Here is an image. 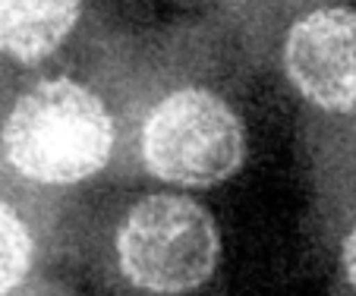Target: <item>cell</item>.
<instances>
[{
  "instance_id": "obj_2",
  "label": "cell",
  "mask_w": 356,
  "mask_h": 296,
  "mask_svg": "<svg viewBox=\"0 0 356 296\" xmlns=\"http://www.w3.org/2000/svg\"><path fill=\"white\" fill-rule=\"evenodd\" d=\"M120 268L136 287L189 293L211 277L221 252L215 217L183 195H148L117 233Z\"/></svg>"
},
{
  "instance_id": "obj_3",
  "label": "cell",
  "mask_w": 356,
  "mask_h": 296,
  "mask_svg": "<svg viewBox=\"0 0 356 296\" xmlns=\"http://www.w3.org/2000/svg\"><path fill=\"white\" fill-rule=\"evenodd\" d=\"M246 135L240 117L205 88L168 94L142 126L145 167L168 183L205 189L240 170Z\"/></svg>"
},
{
  "instance_id": "obj_7",
  "label": "cell",
  "mask_w": 356,
  "mask_h": 296,
  "mask_svg": "<svg viewBox=\"0 0 356 296\" xmlns=\"http://www.w3.org/2000/svg\"><path fill=\"white\" fill-rule=\"evenodd\" d=\"M343 271H347V277L356 283V230L347 236V242H343Z\"/></svg>"
},
{
  "instance_id": "obj_1",
  "label": "cell",
  "mask_w": 356,
  "mask_h": 296,
  "mask_svg": "<svg viewBox=\"0 0 356 296\" xmlns=\"http://www.w3.org/2000/svg\"><path fill=\"white\" fill-rule=\"evenodd\" d=\"M7 158L35 183L67 186L98 174L114 148V123L95 92L44 79L16 101L3 129Z\"/></svg>"
},
{
  "instance_id": "obj_4",
  "label": "cell",
  "mask_w": 356,
  "mask_h": 296,
  "mask_svg": "<svg viewBox=\"0 0 356 296\" xmlns=\"http://www.w3.org/2000/svg\"><path fill=\"white\" fill-rule=\"evenodd\" d=\"M284 67L300 94L334 114L356 110V10L302 16L287 35Z\"/></svg>"
},
{
  "instance_id": "obj_6",
  "label": "cell",
  "mask_w": 356,
  "mask_h": 296,
  "mask_svg": "<svg viewBox=\"0 0 356 296\" xmlns=\"http://www.w3.org/2000/svg\"><path fill=\"white\" fill-rule=\"evenodd\" d=\"M29 262H32L29 227L7 202H0V296L26 277Z\"/></svg>"
},
{
  "instance_id": "obj_5",
  "label": "cell",
  "mask_w": 356,
  "mask_h": 296,
  "mask_svg": "<svg viewBox=\"0 0 356 296\" xmlns=\"http://www.w3.org/2000/svg\"><path fill=\"white\" fill-rule=\"evenodd\" d=\"M82 0H0V51L22 63L51 57L73 32Z\"/></svg>"
}]
</instances>
